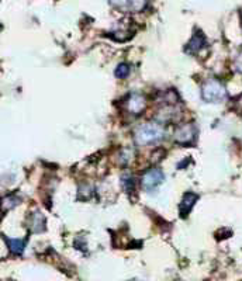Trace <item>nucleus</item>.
Wrapping results in <instances>:
<instances>
[{
    "instance_id": "nucleus-1",
    "label": "nucleus",
    "mask_w": 242,
    "mask_h": 281,
    "mask_svg": "<svg viewBox=\"0 0 242 281\" xmlns=\"http://www.w3.org/2000/svg\"><path fill=\"white\" fill-rule=\"evenodd\" d=\"M165 128L162 124L158 122H146L144 125H141L137 132H135V140L137 144L144 147V145H151L157 144L161 139L165 138Z\"/></svg>"
},
{
    "instance_id": "nucleus-2",
    "label": "nucleus",
    "mask_w": 242,
    "mask_h": 281,
    "mask_svg": "<svg viewBox=\"0 0 242 281\" xmlns=\"http://www.w3.org/2000/svg\"><path fill=\"white\" fill-rule=\"evenodd\" d=\"M201 96L206 101L210 103H220L227 97V90L225 87L218 80L210 79L201 87Z\"/></svg>"
},
{
    "instance_id": "nucleus-3",
    "label": "nucleus",
    "mask_w": 242,
    "mask_h": 281,
    "mask_svg": "<svg viewBox=\"0 0 242 281\" xmlns=\"http://www.w3.org/2000/svg\"><path fill=\"white\" fill-rule=\"evenodd\" d=\"M164 173L159 170V169H151L149 171H146L145 174H144V178H142V186H144V189L146 191H154V190H157L162 182H164Z\"/></svg>"
},
{
    "instance_id": "nucleus-4",
    "label": "nucleus",
    "mask_w": 242,
    "mask_h": 281,
    "mask_svg": "<svg viewBox=\"0 0 242 281\" xmlns=\"http://www.w3.org/2000/svg\"><path fill=\"white\" fill-rule=\"evenodd\" d=\"M194 136H196V128L192 124H185L179 128L176 129L175 132V140L177 144H190L193 142Z\"/></svg>"
},
{
    "instance_id": "nucleus-5",
    "label": "nucleus",
    "mask_w": 242,
    "mask_h": 281,
    "mask_svg": "<svg viewBox=\"0 0 242 281\" xmlns=\"http://www.w3.org/2000/svg\"><path fill=\"white\" fill-rule=\"evenodd\" d=\"M110 3L127 12H139L145 7V0H110Z\"/></svg>"
},
{
    "instance_id": "nucleus-6",
    "label": "nucleus",
    "mask_w": 242,
    "mask_h": 281,
    "mask_svg": "<svg viewBox=\"0 0 242 281\" xmlns=\"http://www.w3.org/2000/svg\"><path fill=\"white\" fill-rule=\"evenodd\" d=\"M145 109V98L142 97L141 94H133L131 97L128 98L127 101V110L131 114H139L141 111Z\"/></svg>"
},
{
    "instance_id": "nucleus-7",
    "label": "nucleus",
    "mask_w": 242,
    "mask_h": 281,
    "mask_svg": "<svg viewBox=\"0 0 242 281\" xmlns=\"http://www.w3.org/2000/svg\"><path fill=\"white\" fill-rule=\"evenodd\" d=\"M196 200H197V196H196V194H192V193H188L186 196L183 197L180 204V213L183 217L188 215L189 211H190L192 207L194 205V201H196Z\"/></svg>"
},
{
    "instance_id": "nucleus-8",
    "label": "nucleus",
    "mask_w": 242,
    "mask_h": 281,
    "mask_svg": "<svg viewBox=\"0 0 242 281\" xmlns=\"http://www.w3.org/2000/svg\"><path fill=\"white\" fill-rule=\"evenodd\" d=\"M6 242L10 248V251L14 253V255H21L25 248V240L24 239H9L6 238Z\"/></svg>"
},
{
    "instance_id": "nucleus-9",
    "label": "nucleus",
    "mask_w": 242,
    "mask_h": 281,
    "mask_svg": "<svg viewBox=\"0 0 242 281\" xmlns=\"http://www.w3.org/2000/svg\"><path fill=\"white\" fill-rule=\"evenodd\" d=\"M203 45H204V38H203L201 34H197V36H194V37L192 38V41L189 43L188 51L189 52H192V54H194V52H197V51H200V49L203 48Z\"/></svg>"
},
{
    "instance_id": "nucleus-10",
    "label": "nucleus",
    "mask_w": 242,
    "mask_h": 281,
    "mask_svg": "<svg viewBox=\"0 0 242 281\" xmlns=\"http://www.w3.org/2000/svg\"><path fill=\"white\" fill-rule=\"evenodd\" d=\"M128 74H130V67L127 66V65H118V67H117V71H115V76L117 78H121V79H124L126 76H128Z\"/></svg>"
},
{
    "instance_id": "nucleus-11",
    "label": "nucleus",
    "mask_w": 242,
    "mask_h": 281,
    "mask_svg": "<svg viewBox=\"0 0 242 281\" xmlns=\"http://www.w3.org/2000/svg\"><path fill=\"white\" fill-rule=\"evenodd\" d=\"M235 67H236V71H239V72L242 74V51H241V54L238 55V58H236Z\"/></svg>"
}]
</instances>
